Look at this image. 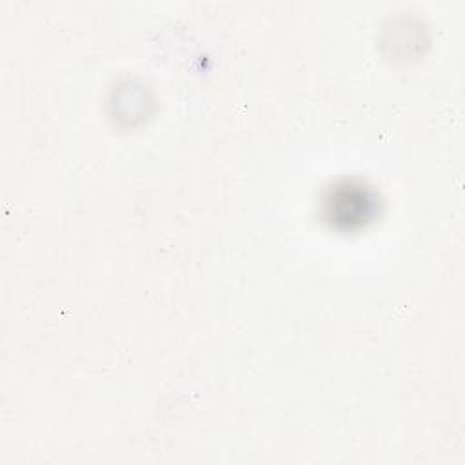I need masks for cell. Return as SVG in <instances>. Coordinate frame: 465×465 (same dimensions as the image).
<instances>
[{
    "label": "cell",
    "instance_id": "obj_1",
    "mask_svg": "<svg viewBox=\"0 0 465 465\" xmlns=\"http://www.w3.org/2000/svg\"><path fill=\"white\" fill-rule=\"evenodd\" d=\"M327 216L332 222H340V223H347L349 225L352 222H361L367 220L372 213L374 202L371 198V194L360 187V185H341L336 187L334 191H331L327 202Z\"/></svg>",
    "mask_w": 465,
    "mask_h": 465
}]
</instances>
